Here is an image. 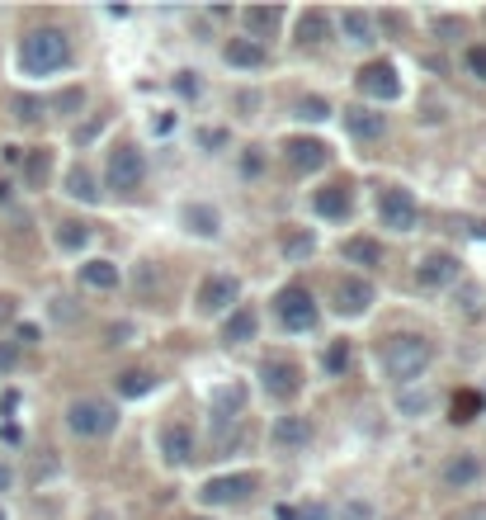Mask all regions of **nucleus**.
Returning a JSON list of instances; mask_svg holds the SVG:
<instances>
[{
    "mask_svg": "<svg viewBox=\"0 0 486 520\" xmlns=\"http://www.w3.org/2000/svg\"><path fill=\"white\" fill-rule=\"evenodd\" d=\"M194 520H199V516H194Z\"/></svg>",
    "mask_w": 486,
    "mask_h": 520,
    "instance_id": "52",
    "label": "nucleus"
},
{
    "mask_svg": "<svg viewBox=\"0 0 486 520\" xmlns=\"http://www.w3.org/2000/svg\"><path fill=\"white\" fill-rule=\"evenodd\" d=\"M330 114V104L322 100V95H308V100H298V119H308V123H322Z\"/></svg>",
    "mask_w": 486,
    "mask_h": 520,
    "instance_id": "37",
    "label": "nucleus"
},
{
    "mask_svg": "<svg viewBox=\"0 0 486 520\" xmlns=\"http://www.w3.org/2000/svg\"><path fill=\"white\" fill-rule=\"evenodd\" d=\"M15 119L19 123H38V119H43V100H38V95H19V100H15Z\"/></svg>",
    "mask_w": 486,
    "mask_h": 520,
    "instance_id": "36",
    "label": "nucleus"
},
{
    "mask_svg": "<svg viewBox=\"0 0 486 520\" xmlns=\"http://www.w3.org/2000/svg\"><path fill=\"white\" fill-rule=\"evenodd\" d=\"M312 251H316L312 232H288V237H284V256H288V260H308Z\"/></svg>",
    "mask_w": 486,
    "mask_h": 520,
    "instance_id": "33",
    "label": "nucleus"
},
{
    "mask_svg": "<svg viewBox=\"0 0 486 520\" xmlns=\"http://www.w3.org/2000/svg\"><path fill=\"white\" fill-rule=\"evenodd\" d=\"M260 379H265V393L270 398H293L302 388V374L293 360H279V355H270L265 364H260Z\"/></svg>",
    "mask_w": 486,
    "mask_h": 520,
    "instance_id": "10",
    "label": "nucleus"
},
{
    "mask_svg": "<svg viewBox=\"0 0 486 520\" xmlns=\"http://www.w3.org/2000/svg\"><path fill=\"white\" fill-rule=\"evenodd\" d=\"M354 86L364 100H397L401 95V76H397V66L392 62H368V66H359L354 72Z\"/></svg>",
    "mask_w": 486,
    "mask_h": 520,
    "instance_id": "5",
    "label": "nucleus"
},
{
    "mask_svg": "<svg viewBox=\"0 0 486 520\" xmlns=\"http://www.w3.org/2000/svg\"><path fill=\"white\" fill-rule=\"evenodd\" d=\"M467 520H486V501H477V506H472V511H467Z\"/></svg>",
    "mask_w": 486,
    "mask_h": 520,
    "instance_id": "49",
    "label": "nucleus"
},
{
    "mask_svg": "<svg viewBox=\"0 0 486 520\" xmlns=\"http://www.w3.org/2000/svg\"><path fill=\"white\" fill-rule=\"evenodd\" d=\"M255 487H260L255 473H222V478H208L199 497H203V506H236L251 497Z\"/></svg>",
    "mask_w": 486,
    "mask_h": 520,
    "instance_id": "6",
    "label": "nucleus"
},
{
    "mask_svg": "<svg viewBox=\"0 0 486 520\" xmlns=\"http://www.w3.org/2000/svg\"><path fill=\"white\" fill-rule=\"evenodd\" d=\"M0 520H5V511H0Z\"/></svg>",
    "mask_w": 486,
    "mask_h": 520,
    "instance_id": "51",
    "label": "nucleus"
},
{
    "mask_svg": "<svg viewBox=\"0 0 486 520\" xmlns=\"http://www.w3.org/2000/svg\"><path fill=\"white\" fill-rule=\"evenodd\" d=\"M185 227L194 232V237H217L222 218H217V209H208V203H189V209H185Z\"/></svg>",
    "mask_w": 486,
    "mask_h": 520,
    "instance_id": "23",
    "label": "nucleus"
},
{
    "mask_svg": "<svg viewBox=\"0 0 486 520\" xmlns=\"http://www.w3.org/2000/svg\"><path fill=\"white\" fill-rule=\"evenodd\" d=\"M5 487H10V469L0 463V492H5Z\"/></svg>",
    "mask_w": 486,
    "mask_h": 520,
    "instance_id": "50",
    "label": "nucleus"
},
{
    "mask_svg": "<svg viewBox=\"0 0 486 520\" xmlns=\"http://www.w3.org/2000/svg\"><path fill=\"white\" fill-rule=\"evenodd\" d=\"M52 175V157L43 152V147H34V152H24V185L29 189H43Z\"/></svg>",
    "mask_w": 486,
    "mask_h": 520,
    "instance_id": "26",
    "label": "nucleus"
},
{
    "mask_svg": "<svg viewBox=\"0 0 486 520\" xmlns=\"http://www.w3.org/2000/svg\"><path fill=\"white\" fill-rule=\"evenodd\" d=\"M10 317H15V298L0 294V322H10Z\"/></svg>",
    "mask_w": 486,
    "mask_h": 520,
    "instance_id": "47",
    "label": "nucleus"
},
{
    "mask_svg": "<svg viewBox=\"0 0 486 520\" xmlns=\"http://www.w3.org/2000/svg\"><path fill=\"white\" fill-rule=\"evenodd\" d=\"M15 364H19V340H0V374H10Z\"/></svg>",
    "mask_w": 486,
    "mask_h": 520,
    "instance_id": "39",
    "label": "nucleus"
},
{
    "mask_svg": "<svg viewBox=\"0 0 486 520\" xmlns=\"http://www.w3.org/2000/svg\"><path fill=\"white\" fill-rule=\"evenodd\" d=\"M241 19H246V34H251L255 43H260V38H270V34L284 24V10H279V5H251Z\"/></svg>",
    "mask_w": 486,
    "mask_h": 520,
    "instance_id": "19",
    "label": "nucleus"
},
{
    "mask_svg": "<svg viewBox=\"0 0 486 520\" xmlns=\"http://www.w3.org/2000/svg\"><path fill=\"white\" fill-rule=\"evenodd\" d=\"M179 90H185V95H199V80H194V72L179 76Z\"/></svg>",
    "mask_w": 486,
    "mask_h": 520,
    "instance_id": "48",
    "label": "nucleus"
},
{
    "mask_svg": "<svg viewBox=\"0 0 486 520\" xmlns=\"http://www.w3.org/2000/svg\"><path fill=\"white\" fill-rule=\"evenodd\" d=\"M151 383L156 379H151L147 369H128V374H118V393L123 398H142V393H151Z\"/></svg>",
    "mask_w": 486,
    "mask_h": 520,
    "instance_id": "32",
    "label": "nucleus"
},
{
    "mask_svg": "<svg viewBox=\"0 0 486 520\" xmlns=\"http://www.w3.org/2000/svg\"><path fill=\"white\" fill-rule=\"evenodd\" d=\"M439 478L449 487H472L482 478V455H472V449H458V455H449V463L439 469Z\"/></svg>",
    "mask_w": 486,
    "mask_h": 520,
    "instance_id": "15",
    "label": "nucleus"
},
{
    "mask_svg": "<svg viewBox=\"0 0 486 520\" xmlns=\"http://www.w3.org/2000/svg\"><path fill=\"white\" fill-rule=\"evenodd\" d=\"M66 426H72L76 435H109L118 426V412L100 398H76L72 407H66Z\"/></svg>",
    "mask_w": 486,
    "mask_h": 520,
    "instance_id": "4",
    "label": "nucleus"
},
{
    "mask_svg": "<svg viewBox=\"0 0 486 520\" xmlns=\"http://www.w3.org/2000/svg\"><path fill=\"white\" fill-rule=\"evenodd\" d=\"M274 520H326V506H274Z\"/></svg>",
    "mask_w": 486,
    "mask_h": 520,
    "instance_id": "35",
    "label": "nucleus"
},
{
    "mask_svg": "<svg viewBox=\"0 0 486 520\" xmlns=\"http://www.w3.org/2000/svg\"><path fill=\"white\" fill-rule=\"evenodd\" d=\"M246 412V383H222V388H213V398H208V417H213V431H232L236 421H241Z\"/></svg>",
    "mask_w": 486,
    "mask_h": 520,
    "instance_id": "7",
    "label": "nucleus"
},
{
    "mask_svg": "<svg viewBox=\"0 0 486 520\" xmlns=\"http://www.w3.org/2000/svg\"><path fill=\"white\" fill-rule=\"evenodd\" d=\"M373 308V284L368 279H340L336 284V312L340 317H359V312H368Z\"/></svg>",
    "mask_w": 486,
    "mask_h": 520,
    "instance_id": "14",
    "label": "nucleus"
},
{
    "mask_svg": "<svg viewBox=\"0 0 486 520\" xmlns=\"http://www.w3.org/2000/svg\"><path fill=\"white\" fill-rule=\"evenodd\" d=\"M463 312H482V294L477 289H463Z\"/></svg>",
    "mask_w": 486,
    "mask_h": 520,
    "instance_id": "45",
    "label": "nucleus"
},
{
    "mask_svg": "<svg viewBox=\"0 0 486 520\" xmlns=\"http://www.w3.org/2000/svg\"><path fill=\"white\" fill-rule=\"evenodd\" d=\"M274 303H279V322L288 326V332H312V326H316V303H312L308 289H298V284H293V289H284Z\"/></svg>",
    "mask_w": 486,
    "mask_h": 520,
    "instance_id": "9",
    "label": "nucleus"
},
{
    "mask_svg": "<svg viewBox=\"0 0 486 520\" xmlns=\"http://www.w3.org/2000/svg\"><path fill=\"white\" fill-rule=\"evenodd\" d=\"M378 218H383V227H392V232H411L415 223H421V203H415L406 189H383Z\"/></svg>",
    "mask_w": 486,
    "mask_h": 520,
    "instance_id": "8",
    "label": "nucleus"
},
{
    "mask_svg": "<svg viewBox=\"0 0 486 520\" xmlns=\"http://www.w3.org/2000/svg\"><path fill=\"white\" fill-rule=\"evenodd\" d=\"M86 241H90V227L86 223H76V218L57 223V246H62V251H80Z\"/></svg>",
    "mask_w": 486,
    "mask_h": 520,
    "instance_id": "31",
    "label": "nucleus"
},
{
    "mask_svg": "<svg viewBox=\"0 0 486 520\" xmlns=\"http://www.w3.org/2000/svg\"><path fill=\"white\" fill-rule=\"evenodd\" d=\"M260 332V317H255V308H236L232 317H227V326H222V340L227 346H246Z\"/></svg>",
    "mask_w": 486,
    "mask_h": 520,
    "instance_id": "21",
    "label": "nucleus"
},
{
    "mask_svg": "<svg viewBox=\"0 0 486 520\" xmlns=\"http://www.w3.org/2000/svg\"><path fill=\"white\" fill-rule=\"evenodd\" d=\"M345 128H350V138H359V142H378L387 133V123H383V114H373V109H350V114H345Z\"/></svg>",
    "mask_w": 486,
    "mask_h": 520,
    "instance_id": "18",
    "label": "nucleus"
},
{
    "mask_svg": "<svg viewBox=\"0 0 486 520\" xmlns=\"http://www.w3.org/2000/svg\"><path fill=\"white\" fill-rule=\"evenodd\" d=\"M345 260H354V265H378L383 246L373 237H350V241H345Z\"/></svg>",
    "mask_w": 486,
    "mask_h": 520,
    "instance_id": "28",
    "label": "nucleus"
},
{
    "mask_svg": "<svg viewBox=\"0 0 486 520\" xmlns=\"http://www.w3.org/2000/svg\"><path fill=\"white\" fill-rule=\"evenodd\" d=\"M142 289H147V298H156V260L142 265Z\"/></svg>",
    "mask_w": 486,
    "mask_h": 520,
    "instance_id": "43",
    "label": "nucleus"
},
{
    "mask_svg": "<svg viewBox=\"0 0 486 520\" xmlns=\"http://www.w3.org/2000/svg\"><path fill=\"white\" fill-rule=\"evenodd\" d=\"M270 440L279 445V449H302V445H312V421L308 417H279L270 426Z\"/></svg>",
    "mask_w": 486,
    "mask_h": 520,
    "instance_id": "16",
    "label": "nucleus"
},
{
    "mask_svg": "<svg viewBox=\"0 0 486 520\" xmlns=\"http://www.w3.org/2000/svg\"><path fill=\"white\" fill-rule=\"evenodd\" d=\"M232 303H236V279L232 275H213V279L199 284V303L194 308H199L203 317H217V312H227Z\"/></svg>",
    "mask_w": 486,
    "mask_h": 520,
    "instance_id": "13",
    "label": "nucleus"
},
{
    "mask_svg": "<svg viewBox=\"0 0 486 520\" xmlns=\"http://www.w3.org/2000/svg\"><path fill=\"white\" fill-rule=\"evenodd\" d=\"M222 57L232 66H241V72H251V66H265V43H255V38H232V43L222 48Z\"/></svg>",
    "mask_w": 486,
    "mask_h": 520,
    "instance_id": "20",
    "label": "nucleus"
},
{
    "mask_svg": "<svg viewBox=\"0 0 486 520\" xmlns=\"http://www.w3.org/2000/svg\"><path fill=\"white\" fill-rule=\"evenodd\" d=\"M142 175H147V161H142V152L137 147H114L109 152V166H104V185L114 189V195H133L137 185H142Z\"/></svg>",
    "mask_w": 486,
    "mask_h": 520,
    "instance_id": "3",
    "label": "nucleus"
},
{
    "mask_svg": "<svg viewBox=\"0 0 486 520\" xmlns=\"http://www.w3.org/2000/svg\"><path fill=\"white\" fill-rule=\"evenodd\" d=\"M222 142H227V133H222V128H203L199 133V147H222Z\"/></svg>",
    "mask_w": 486,
    "mask_h": 520,
    "instance_id": "44",
    "label": "nucleus"
},
{
    "mask_svg": "<svg viewBox=\"0 0 486 520\" xmlns=\"http://www.w3.org/2000/svg\"><path fill=\"white\" fill-rule=\"evenodd\" d=\"M161 459L165 463H189L194 459V431L189 426H165L161 431Z\"/></svg>",
    "mask_w": 486,
    "mask_h": 520,
    "instance_id": "17",
    "label": "nucleus"
},
{
    "mask_svg": "<svg viewBox=\"0 0 486 520\" xmlns=\"http://www.w3.org/2000/svg\"><path fill=\"white\" fill-rule=\"evenodd\" d=\"M345 520H368V506L364 501H350V506H345Z\"/></svg>",
    "mask_w": 486,
    "mask_h": 520,
    "instance_id": "46",
    "label": "nucleus"
},
{
    "mask_svg": "<svg viewBox=\"0 0 486 520\" xmlns=\"http://www.w3.org/2000/svg\"><path fill=\"white\" fill-rule=\"evenodd\" d=\"M458 275H463V265H458L453 256H425L421 265H415V284H421V289H449V284H458Z\"/></svg>",
    "mask_w": 486,
    "mask_h": 520,
    "instance_id": "11",
    "label": "nucleus"
},
{
    "mask_svg": "<svg viewBox=\"0 0 486 520\" xmlns=\"http://www.w3.org/2000/svg\"><path fill=\"white\" fill-rule=\"evenodd\" d=\"M52 317H57V322H72V317H76L72 298H52Z\"/></svg>",
    "mask_w": 486,
    "mask_h": 520,
    "instance_id": "42",
    "label": "nucleus"
},
{
    "mask_svg": "<svg viewBox=\"0 0 486 520\" xmlns=\"http://www.w3.org/2000/svg\"><path fill=\"white\" fill-rule=\"evenodd\" d=\"M449 417L458 421V426H467V421H477V417H482V393H472V388L453 393V407H449Z\"/></svg>",
    "mask_w": 486,
    "mask_h": 520,
    "instance_id": "29",
    "label": "nucleus"
},
{
    "mask_svg": "<svg viewBox=\"0 0 486 520\" xmlns=\"http://www.w3.org/2000/svg\"><path fill=\"white\" fill-rule=\"evenodd\" d=\"M312 209L322 213V218H350V189L345 185H330V189H316V199H312Z\"/></svg>",
    "mask_w": 486,
    "mask_h": 520,
    "instance_id": "22",
    "label": "nucleus"
},
{
    "mask_svg": "<svg viewBox=\"0 0 486 520\" xmlns=\"http://www.w3.org/2000/svg\"><path fill=\"white\" fill-rule=\"evenodd\" d=\"M80 104H86V90H62L57 100H52V109H57V114H76Z\"/></svg>",
    "mask_w": 486,
    "mask_h": 520,
    "instance_id": "38",
    "label": "nucleus"
},
{
    "mask_svg": "<svg viewBox=\"0 0 486 520\" xmlns=\"http://www.w3.org/2000/svg\"><path fill=\"white\" fill-rule=\"evenodd\" d=\"M284 157H288V166H293L298 175H312V171H322L330 161V147L322 138H288Z\"/></svg>",
    "mask_w": 486,
    "mask_h": 520,
    "instance_id": "12",
    "label": "nucleus"
},
{
    "mask_svg": "<svg viewBox=\"0 0 486 520\" xmlns=\"http://www.w3.org/2000/svg\"><path fill=\"white\" fill-rule=\"evenodd\" d=\"M340 29L350 34V43H373V19L364 10H345L340 15Z\"/></svg>",
    "mask_w": 486,
    "mask_h": 520,
    "instance_id": "30",
    "label": "nucleus"
},
{
    "mask_svg": "<svg viewBox=\"0 0 486 520\" xmlns=\"http://www.w3.org/2000/svg\"><path fill=\"white\" fill-rule=\"evenodd\" d=\"M66 195L80 199V203H100V185H95V175L86 166H72L66 171Z\"/></svg>",
    "mask_w": 486,
    "mask_h": 520,
    "instance_id": "25",
    "label": "nucleus"
},
{
    "mask_svg": "<svg viewBox=\"0 0 486 520\" xmlns=\"http://www.w3.org/2000/svg\"><path fill=\"white\" fill-rule=\"evenodd\" d=\"M345 364H350V340H330V350L322 355V369L326 374H345Z\"/></svg>",
    "mask_w": 486,
    "mask_h": 520,
    "instance_id": "34",
    "label": "nucleus"
},
{
    "mask_svg": "<svg viewBox=\"0 0 486 520\" xmlns=\"http://www.w3.org/2000/svg\"><path fill=\"white\" fill-rule=\"evenodd\" d=\"M80 284H86V289H114V284H118V265H109V260H90V265H80Z\"/></svg>",
    "mask_w": 486,
    "mask_h": 520,
    "instance_id": "27",
    "label": "nucleus"
},
{
    "mask_svg": "<svg viewBox=\"0 0 486 520\" xmlns=\"http://www.w3.org/2000/svg\"><path fill=\"white\" fill-rule=\"evenodd\" d=\"M397 407H401L406 417H415V412H425V407H429V398H425V393H401Z\"/></svg>",
    "mask_w": 486,
    "mask_h": 520,
    "instance_id": "40",
    "label": "nucleus"
},
{
    "mask_svg": "<svg viewBox=\"0 0 486 520\" xmlns=\"http://www.w3.org/2000/svg\"><path fill=\"white\" fill-rule=\"evenodd\" d=\"M326 34H330V19L322 15V10H302V19H298V43H302V48H316Z\"/></svg>",
    "mask_w": 486,
    "mask_h": 520,
    "instance_id": "24",
    "label": "nucleus"
},
{
    "mask_svg": "<svg viewBox=\"0 0 486 520\" xmlns=\"http://www.w3.org/2000/svg\"><path fill=\"white\" fill-rule=\"evenodd\" d=\"M429 364H435V340H425L415 332L392 336L383 346V369H387V379H397V383H415Z\"/></svg>",
    "mask_w": 486,
    "mask_h": 520,
    "instance_id": "1",
    "label": "nucleus"
},
{
    "mask_svg": "<svg viewBox=\"0 0 486 520\" xmlns=\"http://www.w3.org/2000/svg\"><path fill=\"white\" fill-rule=\"evenodd\" d=\"M72 62V43H66L62 29H34L19 38V66L29 76H52Z\"/></svg>",
    "mask_w": 486,
    "mask_h": 520,
    "instance_id": "2",
    "label": "nucleus"
},
{
    "mask_svg": "<svg viewBox=\"0 0 486 520\" xmlns=\"http://www.w3.org/2000/svg\"><path fill=\"white\" fill-rule=\"evenodd\" d=\"M463 62H467V72L477 76V80H486V48H467Z\"/></svg>",
    "mask_w": 486,
    "mask_h": 520,
    "instance_id": "41",
    "label": "nucleus"
}]
</instances>
